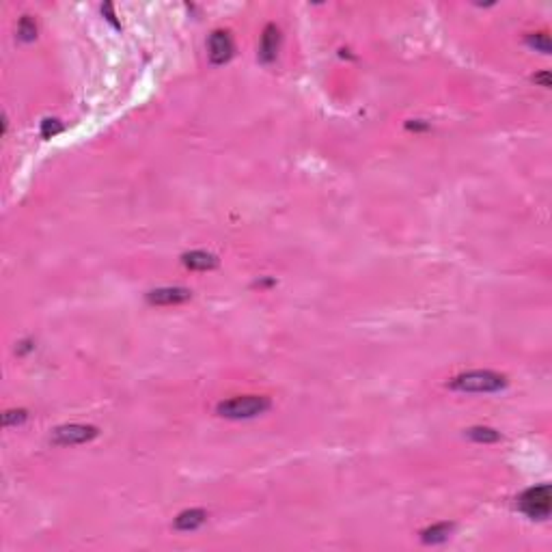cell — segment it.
<instances>
[{
	"label": "cell",
	"instance_id": "1",
	"mask_svg": "<svg viewBox=\"0 0 552 552\" xmlns=\"http://www.w3.org/2000/svg\"><path fill=\"white\" fill-rule=\"evenodd\" d=\"M449 386L459 393H499L507 386V378L496 374V371L477 369V371H466V374L455 376L449 382Z\"/></svg>",
	"mask_w": 552,
	"mask_h": 552
},
{
	"label": "cell",
	"instance_id": "2",
	"mask_svg": "<svg viewBox=\"0 0 552 552\" xmlns=\"http://www.w3.org/2000/svg\"><path fill=\"white\" fill-rule=\"evenodd\" d=\"M270 399L261 395H244V397H233L227 401H220L216 406V412L222 419L231 421H242V419H255V416L270 410Z\"/></svg>",
	"mask_w": 552,
	"mask_h": 552
},
{
	"label": "cell",
	"instance_id": "3",
	"mask_svg": "<svg viewBox=\"0 0 552 552\" xmlns=\"http://www.w3.org/2000/svg\"><path fill=\"white\" fill-rule=\"evenodd\" d=\"M518 509L531 520H546L552 512V492L548 483L529 488L518 499Z\"/></svg>",
	"mask_w": 552,
	"mask_h": 552
},
{
	"label": "cell",
	"instance_id": "4",
	"mask_svg": "<svg viewBox=\"0 0 552 552\" xmlns=\"http://www.w3.org/2000/svg\"><path fill=\"white\" fill-rule=\"evenodd\" d=\"M99 434L97 427L93 425H80V423H71V425H61L52 431V442L56 446H73V444H84L91 442Z\"/></svg>",
	"mask_w": 552,
	"mask_h": 552
},
{
	"label": "cell",
	"instance_id": "5",
	"mask_svg": "<svg viewBox=\"0 0 552 552\" xmlns=\"http://www.w3.org/2000/svg\"><path fill=\"white\" fill-rule=\"evenodd\" d=\"M207 54L214 65H225L229 63L235 54V43L233 37L227 31H214L207 41Z\"/></svg>",
	"mask_w": 552,
	"mask_h": 552
},
{
	"label": "cell",
	"instance_id": "6",
	"mask_svg": "<svg viewBox=\"0 0 552 552\" xmlns=\"http://www.w3.org/2000/svg\"><path fill=\"white\" fill-rule=\"evenodd\" d=\"M192 298V291L186 287H160L147 293V302L149 304H160V307H169V304H182Z\"/></svg>",
	"mask_w": 552,
	"mask_h": 552
},
{
	"label": "cell",
	"instance_id": "7",
	"mask_svg": "<svg viewBox=\"0 0 552 552\" xmlns=\"http://www.w3.org/2000/svg\"><path fill=\"white\" fill-rule=\"evenodd\" d=\"M278 46H280V31L274 24H267L263 28V35L259 41V58L263 63H272L276 54H278Z\"/></svg>",
	"mask_w": 552,
	"mask_h": 552
},
{
	"label": "cell",
	"instance_id": "8",
	"mask_svg": "<svg viewBox=\"0 0 552 552\" xmlns=\"http://www.w3.org/2000/svg\"><path fill=\"white\" fill-rule=\"evenodd\" d=\"M184 265L188 270H197V272H207V270H214L218 267V257L212 255V252H205V250H192V252H186L182 257Z\"/></svg>",
	"mask_w": 552,
	"mask_h": 552
},
{
	"label": "cell",
	"instance_id": "9",
	"mask_svg": "<svg viewBox=\"0 0 552 552\" xmlns=\"http://www.w3.org/2000/svg\"><path fill=\"white\" fill-rule=\"evenodd\" d=\"M207 512L203 509H186L175 518V529L177 531H197L199 527L205 525Z\"/></svg>",
	"mask_w": 552,
	"mask_h": 552
},
{
	"label": "cell",
	"instance_id": "10",
	"mask_svg": "<svg viewBox=\"0 0 552 552\" xmlns=\"http://www.w3.org/2000/svg\"><path fill=\"white\" fill-rule=\"evenodd\" d=\"M453 531V525L449 522H440V525H434V527H427L423 533H421V540L425 544H442L449 540V535Z\"/></svg>",
	"mask_w": 552,
	"mask_h": 552
},
{
	"label": "cell",
	"instance_id": "11",
	"mask_svg": "<svg viewBox=\"0 0 552 552\" xmlns=\"http://www.w3.org/2000/svg\"><path fill=\"white\" fill-rule=\"evenodd\" d=\"M468 438L475 440V442H483V444H490V442H499L501 440V434L496 429L492 427H470L468 431Z\"/></svg>",
	"mask_w": 552,
	"mask_h": 552
},
{
	"label": "cell",
	"instance_id": "12",
	"mask_svg": "<svg viewBox=\"0 0 552 552\" xmlns=\"http://www.w3.org/2000/svg\"><path fill=\"white\" fill-rule=\"evenodd\" d=\"M527 46L542 52V54H550L552 50V43H550V37L546 33H533V35H527Z\"/></svg>",
	"mask_w": 552,
	"mask_h": 552
},
{
	"label": "cell",
	"instance_id": "13",
	"mask_svg": "<svg viewBox=\"0 0 552 552\" xmlns=\"http://www.w3.org/2000/svg\"><path fill=\"white\" fill-rule=\"evenodd\" d=\"M18 35H20V39L22 41H33L35 37H37V26H35V22L28 18V16H24L22 20H20V24H18Z\"/></svg>",
	"mask_w": 552,
	"mask_h": 552
},
{
	"label": "cell",
	"instance_id": "14",
	"mask_svg": "<svg viewBox=\"0 0 552 552\" xmlns=\"http://www.w3.org/2000/svg\"><path fill=\"white\" fill-rule=\"evenodd\" d=\"M28 419L26 410H7L3 414V425L5 427H13V425H22Z\"/></svg>",
	"mask_w": 552,
	"mask_h": 552
},
{
	"label": "cell",
	"instance_id": "15",
	"mask_svg": "<svg viewBox=\"0 0 552 552\" xmlns=\"http://www.w3.org/2000/svg\"><path fill=\"white\" fill-rule=\"evenodd\" d=\"M58 132H63V125L58 119H46V121L41 123V136L43 139H52Z\"/></svg>",
	"mask_w": 552,
	"mask_h": 552
},
{
	"label": "cell",
	"instance_id": "16",
	"mask_svg": "<svg viewBox=\"0 0 552 552\" xmlns=\"http://www.w3.org/2000/svg\"><path fill=\"white\" fill-rule=\"evenodd\" d=\"M533 80H535V82H540L542 86H546V88H548V86H550V73H548V71H544V73H537V76H535Z\"/></svg>",
	"mask_w": 552,
	"mask_h": 552
}]
</instances>
